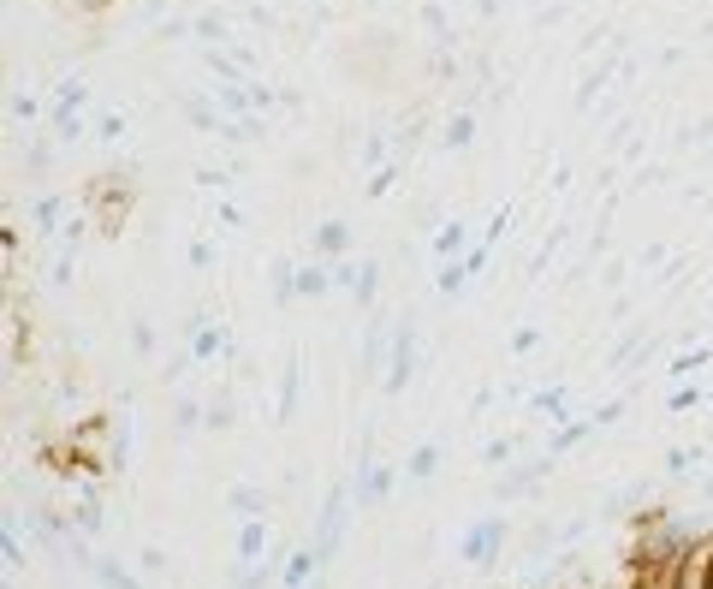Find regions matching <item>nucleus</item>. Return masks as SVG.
Returning <instances> with one entry per match:
<instances>
[{
	"instance_id": "nucleus-11",
	"label": "nucleus",
	"mask_w": 713,
	"mask_h": 589,
	"mask_svg": "<svg viewBox=\"0 0 713 589\" xmlns=\"http://www.w3.org/2000/svg\"><path fill=\"white\" fill-rule=\"evenodd\" d=\"M334 292V262H322V256H303L298 262V298H327Z\"/></svg>"
},
{
	"instance_id": "nucleus-18",
	"label": "nucleus",
	"mask_w": 713,
	"mask_h": 589,
	"mask_svg": "<svg viewBox=\"0 0 713 589\" xmlns=\"http://www.w3.org/2000/svg\"><path fill=\"white\" fill-rule=\"evenodd\" d=\"M173 429H178V435L209 429V405H202V399H173Z\"/></svg>"
},
{
	"instance_id": "nucleus-3",
	"label": "nucleus",
	"mask_w": 713,
	"mask_h": 589,
	"mask_svg": "<svg viewBox=\"0 0 713 589\" xmlns=\"http://www.w3.org/2000/svg\"><path fill=\"white\" fill-rule=\"evenodd\" d=\"M351 506H356V494H351V483H334L327 488V500H322V518H315V554H322V566H334V554H339V542H346V524H351Z\"/></svg>"
},
{
	"instance_id": "nucleus-1",
	"label": "nucleus",
	"mask_w": 713,
	"mask_h": 589,
	"mask_svg": "<svg viewBox=\"0 0 713 589\" xmlns=\"http://www.w3.org/2000/svg\"><path fill=\"white\" fill-rule=\"evenodd\" d=\"M416 304H404L399 310V328H392V358H387V375H380V393L387 399H399L404 387L416 381V340H423V334H416Z\"/></svg>"
},
{
	"instance_id": "nucleus-7",
	"label": "nucleus",
	"mask_w": 713,
	"mask_h": 589,
	"mask_svg": "<svg viewBox=\"0 0 713 589\" xmlns=\"http://www.w3.org/2000/svg\"><path fill=\"white\" fill-rule=\"evenodd\" d=\"M322 554H315V548H291L286 554V572H279V589H310L315 578H322Z\"/></svg>"
},
{
	"instance_id": "nucleus-30",
	"label": "nucleus",
	"mask_w": 713,
	"mask_h": 589,
	"mask_svg": "<svg viewBox=\"0 0 713 589\" xmlns=\"http://www.w3.org/2000/svg\"><path fill=\"white\" fill-rule=\"evenodd\" d=\"M708 363H713V352H684V358H672V375H696Z\"/></svg>"
},
{
	"instance_id": "nucleus-33",
	"label": "nucleus",
	"mask_w": 713,
	"mask_h": 589,
	"mask_svg": "<svg viewBox=\"0 0 713 589\" xmlns=\"http://www.w3.org/2000/svg\"><path fill=\"white\" fill-rule=\"evenodd\" d=\"M702 399H708L702 387H678V393H672L666 405H672V411H696V405H702Z\"/></svg>"
},
{
	"instance_id": "nucleus-4",
	"label": "nucleus",
	"mask_w": 713,
	"mask_h": 589,
	"mask_svg": "<svg viewBox=\"0 0 713 589\" xmlns=\"http://www.w3.org/2000/svg\"><path fill=\"white\" fill-rule=\"evenodd\" d=\"M553 471V453H541V459H529V465H505L500 476H493V500H535L541 494V476Z\"/></svg>"
},
{
	"instance_id": "nucleus-23",
	"label": "nucleus",
	"mask_w": 713,
	"mask_h": 589,
	"mask_svg": "<svg viewBox=\"0 0 713 589\" xmlns=\"http://www.w3.org/2000/svg\"><path fill=\"white\" fill-rule=\"evenodd\" d=\"M529 405L541 411V417H559V423H565V405H571V393H565V387H541V393H535Z\"/></svg>"
},
{
	"instance_id": "nucleus-14",
	"label": "nucleus",
	"mask_w": 713,
	"mask_h": 589,
	"mask_svg": "<svg viewBox=\"0 0 713 589\" xmlns=\"http://www.w3.org/2000/svg\"><path fill=\"white\" fill-rule=\"evenodd\" d=\"M642 500H648L642 488H618V494H606L595 512H601V524H618V518H636V512H642Z\"/></svg>"
},
{
	"instance_id": "nucleus-31",
	"label": "nucleus",
	"mask_w": 713,
	"mask_h": 589,
	"mask_svg": "<svg viewBox=\"0 0 713 589\" xmlns=\"http://www.w3.org/2000/svg\"><path fill=\"white\" fill-rule=\"evenodd\" d=\"M0 554H7V572H24V566H30V554L18 548V536H12V530H7V542H0Z\"/></svg>"
},
{
	"instance_id": "nucleus-32",
	"label": "nucleus",
	"mask_w": 713,
	"mask_h": 589,
	"mask_svg": "<svg viewBox=\"0 0 713 589\" xmlns=\"http://www.w3.org/2000/svg\"><path fill=\"white\" fill-rule=\"evenodd\" d=\"M214 262H221V256H214L209 238H190V268H214Z\"/></svg>"
},
{
	"instance_id": "nucleus-28",
	"label": "nucleus",
	"mask_w": 713,
	"mask_h": 589,
	"mask_svg": "<svg viewBox=\"0 0 713 589\" xmlns=\"http://www.w3.org/2000/svg\"><path fill=\"white\" fill-rule=\"evenodd\" d=\"M7 114H12V120H24V125H36V120H42V102H36V96H12Z\"/></svg>"
},
{
	"instance_id": "nucleus-29",
	"label": "nucleus",
	"mask_w": 713,
	"mask_h": 589,
	"mask_svg": "<svg viewBox=\"0 0 713 589\" xmlns=\"http://www.w3.org/2000/svg\"><path fill=\"white\" fill-rule=\"evenodd\" d=\"M60 209H66V197H42V203L30 209V221H36V227H54V221H60Z\"/></svg>"
},
{
	"instance_id": "nucleus-35",
	"label": "nucleus",
	"mask_w": 713,
	"mask_h": 589,
	"mask_svg": "<svg viewBox=\"0 0 713 589\" xmlns=\"http://www.w3.org/2000/svg\"><path fill=\"white\" fill-rule=\"evenodd\" d=\"M624 417V399H606L601 411H595V423H601V429H613V423Z\"/></svg>"
},
{
	"instance_id": "nucleus-16",
	"label": "nucleus",
	"mask_w": 713,
	"mask_h": 589,
	"mask_svg": "<svg viewBox=\"0 0 713 589\" xmlns=\"http://www.w3.org/2000/svg\"><path fill=\"white\" fill-rule=\"evenodd\" d=\"M226 506L238 512V518H267V506H274V500L262 494V488H250V483H238L233 494H226Z\"/></svg>"
},
{
	"instance_id": "nucleus-26",
	"label": "nucleus",
	"mask_w": 713,
	"mask_h": 589,
	"mask_svg": "<svg viewBox=\"0 0 713 589\" xmlns=\"http://www.w3.org/2000/svg\"><path fill=\"white\" fill-rule=\"evenodd\" d=\"M132 352L137 358H155V322H149V316L132 322Z\"/></svg>"
},
{
	"instance_id": "nucleus-27",
	"label": "nucleus",
	"mask_w": 713,
	"mask_h": 589,
	"mask_svg": "<svg viewBox=\"0 0 713 589\" xmlns=\"http://www.w3.org/2000/svg\"><path fill=\"white\" fill-rule=\"evenodd\" d=\"M137 566H143V578H167V572H173V560L161 554V548H143V554H137Z\"/></svg>"
},
{
	"instance_id": "nucleus-22",
	"label": "nucleus",
	"mask_w": 713,
	"mask_h": 589,
	"mask_svg": "<svg viewBox=\"0 0 713 589\" xmlns=\"http://www.w3.org/2000/svg\"><path fill=\"white\" fill-rule=\"evenodd\" d=\"M149 36H155L161 48H167V42H190V36H197V18H161Z\"/></svg>"
},
{
	"instance_id": "nucleus-20",
	"label": "nucleus",
	"mask_w": 713,
	"mask_h": 589,
	"mask_svg": "<svg viewBox=\"0 0 713 589\" xmlns=\"http://www.w3.org/2000/svg\"><path fill=\"white\" fill-rule=\"evenodd\" d=\"M470 137H476V120H470L464 108H458V114L440 125V149H470Z\"/></svg>"
},
{
	"instance_id": "nucleus-2",
	"label": "nucleus",
	"mask_w": 713,
	"mask_h": 589,
	"mask_svg": "<svg viewBox=\"0 0 713 589\" xmlns=\"http://www.w3.org/2000/svg\"><path fill=\"white\" fill-rule=\"evenodd\" d=\"M505 542H512V524H505L500 512H493V518H476L464 536H458L452 554L464 560L470 572H493V566H500V554H505Z\"/></svg>"
},
{
	"instance_id": "nucleus-17",
	"label": "nucleus",
	"mask_w": 713,
	"mask_h": 589,
	"mask_svg": "<svg viewBox=\"0 0 713 589\" xmlns=\"http://www.w3.org/2000/svg\"><path fill=\"white\" fill-rule=\"evenodd\" d=\"M197 42H226L233 48V12H197Z\"/></svg>"
},
{
	"instance_id": "nucleus-9",
	"label": "nucleus",
	"mask_w": 713,
	"mask_h": 589,
	"mask_svg": "<svg viewBox=\"0 0 713 589\" xmlns=\"http://www.w3.org/2000/svg\"><path fill=\"white\" fill-rule=\"evenodd\" d=\"M346 298H351L356 310H375V298H380V262H375V256H363V262L351 268V286H346Z\"/></svg>"
},
{
	"instance_id": "nucleus-8",
	"label": "nucleus",
	"mask_w": 713,
	"mask_h": 589,
	"mask_svg": "<svg viewBox=\"0 0 713 589\" xmlns=\"http://www.w3.org/2000/svg\"><path fill=\"white\" fill-rule=\"evenodd\" d=\"M428 250H435V262H458V256H470V227L458 215H446L435 238H428Z\"/></svg>"
},
{
	"instance_id": "nucleus-37",
	"label": "nucleus",
	"mask_w": 713,
	"mask_h": 589,
	"mask_svg": "<svg viewBox=\"0 0 713 589\" xmlns=\"http://www.w3.org/2000/svg\"><path fill=\"white\" fill-rule=\"evenodd\" d=\"M708 589H713V572H708Z\"/></svg>"
},
{
	"instance_id": "nucleus-13",
	"label": "nucleus",
	"mask_w": 713,
	"mask_h": 589,
	"mask_svg": "<svg viewBox=\"0 0 713 589\" xmlns=\"http://www.w3.org/2000/svg\"><path fill=\"white\" fill-rule=\"evenodd\" d=\"M595 429H601V423H595V417H565V423H559V429H553V435H547V453H553V459H565L571 447H583V441H589Z\"/></svg>"
},
{
	"instance_id": "nucleus-10",
	"label": "nucleus",
	"mask_w": 713,
	"mask_h": 589,
	"mask_svg": "<svg viewBox=\"0 0 713 589\" xmlns=\"http://www.w3.org/2000/svg\"><path fill=\"white\" fill-rule=\"evenodd\" d=\"M298 393H303V358L291 352V358H286V375H279V411H274L279 429H286V423L298 417Z\"/></svg>"
},
{
	"instance_id": "nucleus-34",
	"label": "nucleus",
	"mask_w": 713,
	"mask_h": 589,
	"mask_svg": "<svg viewBox=\"0 0 713 589\" xmlns=\"http://www.w3.org/2000/svg\"><path fill=\"white\" fill-rule=\"evenodd\" d=\"M535 346H541V328H517V334H512V352H517V358H529Z\"/></svg>"
},
{
	"instance_id": "nucleus-25",
	"label": "nucleus",
	"mask_w": 713,
	"mask_h": 589,
	"mask_svg": "<svg viewBox=\"0 0 713 589\" xmlns=\"http://www.w3.org/2000/svg\"><path fill=\"white\" fill-rule=\"evenodd\" d=\"M517 459V441H481V465L488 471H505Z\"/></svg>"
},
{
	"instance_id": "nucleus-6",
	"label": "nucleus",
	"mask_w": 713,
	"mask_h": 589,
	"mask_svg": "<svg viewBox=\"0 0 713 589\" xmlns=\"http://www.w3.org/2000/svg\"><path fill=\"white\" fill-rule=\"evenodd\" d=\"M392 483H399V471H392V465H368L363 476H351V494H356V506H380V500H387L392 494Z\"/></svg>"
},
{
	"instance_id": "nucleus-19",
	"label": "nucleus",
	"mask_w": 713,
	"mask_h": 589,
	"mask_svg": "<svg viewBox=\"0 0 713 589\" xmlns=\"http://www.w3.org/2000/svg\"><path fill=\"white\" fill-rule=\"evenodd\" d=\"M233 423H238V399L233 393H214L209 399V435H233Z\"/></svg>"
},
{
	"instance_id": "nucleus-36",
	"label": "nucleus",
	"mask_w": 713,
	"mask_h": 589,
	"mask_svg": "<svg viewBox=\"0 0 713 589\" xmlns=\"http://www.w3.org/2000/svg\"><path fill=\"white\" fill-rule=\"evenodd\" d=\"M696 494H702L708 506H713V471H702V483H696Z\"/></svg>"
},
{
	"instance_id": "nucleus-15",
	"label": "nucleus",
	"mask_w": 713,
	"mask_h": 589,
	"mask_svg": "<svg viewBox=\"0 0 713 589\" xmlns=\"http://www.w3.org/2000/svg\"><path fill=\"white\" fill-rule=\"evenodd\" d=\"M476 280L470 274V262L458 256V262H435V286H440V298H464V286Z\"/></svg>"
},
{
	"instance_id": "nucleus-5",
	"label": "nucleus",
	"mask_w": 713,
	"mask_h": 589,
	"mask_svg": "<svg viewBox=\"0 0 713 589\" xmlns=\"http://www.w3.org/2000/svg\"><path fill=\"white\" fill-rule=\"evenodd\" d=\"M351 245H356V233H351V221H339V215H327L322 227L310 233V256H322V262L351 256Z\"/></svg>"
},
{
	"instance_id": "nucleus-21",
	"label": "nucleus",
	"mask_w": 713,
	"mask_h": 589,
	"mask_svg": "<svg viewBox=\"0 0 713 589\" xmlns=\"http://www.w3.org/2000/svg\"><path fill=\"white\" fill-rule=\"evenodd\" d=\"M440 471V447H416L411 459H404V476H411V483H423V476H435Z\"/></svg>"
},
{
	"instance_id": "nucleus-12",
	"label": "nucleus",
	"mask_w": 713,
	"mask_h": 589,
	"mask_svg": "<svg viewBox=\"0 0 713 589\" xmlns=\"http://www.w3.org/2000/svg\"><path fill=\"white\" fill-rule=\"evenodd\" d=\"M89 584L96 589H143L149 578H137L132 566H125V560H113V554H101L96 566H89Z\"/></svg>"
},
{
	"instance_id": "nucleus-24",
	"label": "nucleus",
	"mask_w": 713,
	"mask_h": 589,
	"mask_svg": "<svg viewBox=\"0 0 713 589\" xmlns=\"http://www.w3.org/2000/svg\"><path fill=\"white\" fill-rule=\"evenodd\" d=\"M48 167H54V149H48V143L24 149V179H48Z\"/></svg>"
}]
</instances>
